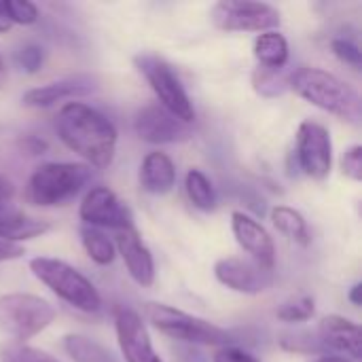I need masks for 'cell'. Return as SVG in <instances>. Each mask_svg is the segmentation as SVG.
<instances>
[{
	"label": "cell",
	"instance_id": "6da1fadb",
	"mask_svg": "<svg viewBox=\"0 0 362 362\" xmlns=\"http://www.w3.org/2000/svg\"><path fill=\"white\" fill-rule=\"evenodd\" d=\"M55 129L66 148L87 161L89 168L104 170L117 151V127L108 117L83 102H68L59 108Z\"/></svg>",
	"mask_w": 362,
	"mask_h": 362
},
{
	"label": "cell",
	"instance_id": "7a4b0ae2",
	"mask_svg": "<svg viewBox=\"0 0 362 362\" xmlns=\"http://www.w3.org/2000/svg\"><path fill=\"white\" fill-rule=\"evenodd\" d=\"M288 89L329 115H335L354 125L361 123L362 102L358 91L333 72L310 66L297 68L291 72Z\"/></svg>",
	"mask_w": 362,
	"mask_h": 362
},
{
	"label": "cell",
	"instance_id": "3957f363",
	"mask_svg": "<svg viewBox=\"0 0 362 362\" xmlns=\"http://www.w3.org/2000/svg\"><path fill=\"white\" fill-rule=\"evenodd\" d=\"M93 180V170L87 163L51 161L38 165L25 185V202L38 208H55L74 199Z\"/></svg>",
	"mask_w": 362,
	"mask_h": 362
},
{
	"label": "cell",
	"instance_id": "277c9868",
	"mask_svg": "<svg viewBox=\"0 0 362 362\" xmlns=\"http://www.w3.org/2000/svg\"><path fill=\"white\" fill-rule=\"evenodd\" d=\"M144 314L161 335L180 344L225 348V346H233L235 341L233 333H229L227 329L165 303H146Z\"/></svg>",
	"mask_w": 362,
	"mask_h": 362
},
{
	"label": "cell",
	"instance_id": "5b68a950",
	"mask_svg": "<svg viewBox=\"0 0 362 362\" xmlns=\"http://www.w3.org/2000/svg\"><path fill=\"white\" fill-rule=\"evenodd\" d=\"M30 272L47 288H51L62 301L78 312L93 314L102 308V297L91 280L66 261L51 257H36L30 261Z\"/></svg>",
	"mask_w": 362,
	"mask_h": 362
},
{
	"label": "cell",
	"instance_id": "8992f818",
	"mask_svg": "<svg viewBox=\"0 0 362 362\" xmlns=\"http://www.w3.org/2000/svg\"><path fill=\"white\" fill-rule=\"evenodd\" d=\"M57 316L55 305L32 293L0 295V333L17 344L42 333Z\"/></svg>",
	"mask_w": 362,
	"mask_h": 362
},
{
	"label": "cell",
	"instance_id": "52a82bcc",
	"mask_svg": "<svg viewBox=\"0 0 362 362\" xmlns=\"http://www.w3.org/2000/svg\"><path fill=\"white\" fill-rule=\"evenodd\" d=\"M136 68L140 70V74L146 78V83L151 85L153 93L157 95V104L163 106L168 112H172L178 121L182 123H193L195 119V108H193V102L185 89V85L180 83L178 74L174 72V68L153 55V53H142V55H136Z\"/></svg>",
	"mask_w": 362,
	"mask_h": 362
},
{
	"label": "cell",
	"instance_id": "ba28073f",
	"mask_svg": "<svg viewBox=\"0 0 362 362\" xmlns=\"http://www.w3.org/2000/svg\"><path fill=\"white\" fill-rule=\"evenodd\" d=\"M210 19L223 32H269L282 21L276 6L255 0H221L212 6Z\"/></svg>",
	"mask_w": 362,
	"mask_h": 362
},
{
	"label": "cell",
	"instance_id": "9c48e42d",
	"mask_svg": "<svg viewBox=\"0 0 362 362\" xmlns=\"http://www.w3.org/2000/svg\"><path fill=\"white\" fill-rule=\"evenodd\" d=\"M295 159L305 176L314 180H325L333 168L331 132L318 121H303L297 129Z\"/></svg>",
	"mask_w": 362,
	"mask_h": 362
},
{
	"label": "cell",
	"instance_id": "30bf717a",
	"mask_svg": "<svg viewBox=\"0 0 362 362\" xmlns=\"http://www.w3.org/2000/svg\"><path fill=\"white\" fill-rule=\"evenodd\" d=\"M78 216H81L83 225L95 227L102 231L104 229L121 231V229L134 227V214H132L129 206L123 199H119V195L115 191H110L108 187L89 189L81 202Z\"/></svg>",
	"mask_w": 362,
	"mask_h": 362
},
{
	"label": "cell",
	"instance_id": "8fae6325",
	"mask_svg": "<svg viewBox=\"0 0 362 362\" xmlns=\"http://www.w3.org/2000/svg\"><path fill=\"white\" fill-rule=\"evenodd\" d=\"M115 331L125 362H161L142 316L132 308L115 310Z\"/></svg>",
	"mask_w": 362,
	"mask_h": 362
},
{
	"label": "cell",
	"instance_id": "7c38bea8",
	"mask_svg": "<svg viewBox=\"0 0 362 362\" xmlns=\"http://www.w3.org/2000/svg\"><path fill=\"white\" fill-rule=\"evenodd\" d=\"M134 132L148 144H174L191 138V127L178 121L163 106L146 104L134 117Z\"/></svg>",
	"mask_w": 362,
	"mask_h": 362
},
{
	"label": "cell",
	"instance_id": "4fadbf2b",
	"mask_svg": "<svg viewBox=\"0 0 362 362\" xmlns=\"http://www.w3.org/2000/svg\"><path fill=\"white\" fill-rule=\"evenodd\" d=\"M214 276L229 291L244 295H259L274 284V272L263 269L255 261L240 257L218 259L214 265Z\"/></svg>",
	"mask_w": 362,
	"mask_h": 362
},
{
	"label": "cell",
	"instance_id": "5bb4252c",
	"mask_svg": "<svg viewBox=\"0 0 362 362\" xmlns=\"http://www.w3.org/2000/svg\"><path fill=\"white\" fill-rule=\"evenodd\" d=\"M231 229H233V235H235L238 244L242 246V250L250 255V261H255L263 269L274 272L276 244H274L272 235L267 233V229L257 218H252L250 214L240 212V210H235L231 214Z\"/></svg>",
	"mask_w": 362,
	"mask_h": 362
},
{
	"label": "cell",
	"instance_id": "9a60e30c",
	"mask_svg": "<svg viewBox=\"0 0 362 362\" xmlns=\"http://www.w3.org/2000/svg\"><path fill=\"white\" fill-rule=\"evenodd\" d=\"M115 248L121 255L132 280L142 288L153 286V282H155V261H153V255H151L148 246L142 242L138 229L129 227V229L115 231Z\"/></svg>",
	"mask_w": 362,
	"mask_h": 362
},
{
	"label": "cell",
	"instance_id": "2e32d148",
	"mask_svg": "<svg viewBox=\"0 0 362 362\" xmlns=\"http://www.w3.org/2000/svg\"><path fill=\"white\" fill-rule=\"evenodd\" d=\"M316 335L327 352H339V356L346 354L352 358H361L362 335L361 327L356 322L344 316L331 314L320 320Z\"/></svg>",
	"mask_w": 362,
	"mask_h": 362
},
{
	"label": "cell",
	"instance_id": "e0dca14e",
	"mask_svg": "<svg viewBox=\"0 0 362 362\" xmlns=\"http://www.w3.org/2000/svg\"><path fill=\"white\" fill-rule=\"evenodd\" d=\"M98 85L89 76H72L64 81H55L42 87H34L23 93V104L30 108H49L55 102L70 100L76 95H87L95 89Z\"/></svg>",
	"mask_w": 362,
	"mask_h": 362
},
{
	"label": "cell",
	"instance_id": "ac0fdd59",
	"mask_svg": "<svg viewBox=\"0 0 362 362\" xmlns=\"http://www.w3.org/2000/svg\"><path fill=\"white\" fill-rule=\"evenodd\" d=\"M138 180H140V187L146 193H151V195H165L176 185V165H174V161L165 153L153 151V153H148L142 159L140 172H138Z\"/></svg>",
	"mask_w": 362,
	"mask_h": 362
},
{
	"label": "cell",
	"instance_id": "d6986e66",
	"mask_svg": "<svg viewBox=\"0 0 362 362\" xmlns=\"http://www.w3.org/2000/svg\"><path fill=\"white\" fill-rule=\"evenodd\" d=\"M49 231H51V225L47 221L21 214V212L13 210L11 206L0 210V240H4V242L19 244L25 240L40 238Z\"/></svg>",
	"mask_w": 362,
	"mask_h": 362
},
{
	"label": "cell",
	"instance_id": "ffe728a7",
	"mask_svg": "<svg viewBox=\"0 0 362 362\" xmlns=\"http://www.w3.org/2000/svg\"><path fill=\"white\" fill-rule=\"evenodd\" d=\"M255 57L259 62L261 68H269V70H280L288 66V57H291V47L288 40L282 32L278 30H269V32H261L255 38Z\"/></svg>",
	"mask_w": 362,
	"mask_h": 362
},
{
	"label": "cell",
	"instance_id": "44dd1931",
	"mask_svg": "<svg viewBox=\"0 0 362 362\" xmlns=\"http://www.w3.org/2000/svg\"><path fill=\"white\" fill-rule=\"evenodd\" d=\"M272 223L282 235L291 238L299 246H310L312 238H310L308 221L303 218V214L299 210L288 208V206H276L272 210Z\"/></svg>",
	"mask_w": 362,
	"mask_h": 362
},
{
	"label": "cell",
	"instance_id": "7402d4cb",
	"mask_svg": "<svg viewBox=\"0 0 362 362\" xmlns=\"http://www.w3.org/2000/svg\"><path fill=\"white\" fill-rule=\"evenodd\" d=\"M66 354L74 362H117L115 356L110 354L108 348H104L102 344L85 337V335H66L62 341Z\"/></svg>",
	"mask_w": 362,
	"mask_h": 362
},
{
	"label": "cell",
	"instance_id": "603a6c76",
	"mask_svg": "<svg viewBox=\"0 0 362 362\" xmlns=\"http://www.w3.org/2000/svg\"><path fill=\"white\" fill-rule=\"evenodd\" d=\"M81 242H83V248H85L87 257L95 265H110L115 261V257H117L115 242L102 229L83 225L81 227Z\"/></svg>",
	"mask_w": 362,
	"mask_h": 362
},
{
	"label": "cell",
	"instance_id": "cb8c5ba5",
	"mask_svg": "<svg viewBox=\"0 0 362 362\" xmlns=\"http://www.w3.org/2000/svg\"><path fill=\"white\" fill-rule=\"evenodd\" d=\"M185 189L189 195V202L202 210V212H212L216 208V193L210 182V178L202 170H189L185 178Z\"/></svg>",
	"mask_w": 362,
	"mask_h": 362
},
{
	"label": "cell",
	"instance_id": "d4e9b609",
	"mask_svg": "<svg viewBox=\"0 0 362 362\" xmlns=\"http://www.w3.org/2000/svg\"><path fill=\"white\" fill-rule=\"evenodd\" d=\"M293 70L280 68V70H269V68H257L252 74V85L255 91L265 95V98H276L282 95L288 89V78Z\"/></svg>",
	"mask_w": 362,
	"mask_h": 362
},
{
	"label": "cell",
	"instance_id": "484cf974",
	"mask_svg": "<svg viewBox=\"0 0 362 362\" xmlns=\"http://www.w3.org/2000/svg\"><path fill=\"white\" fill-rule=\"evenodd\" d=\"M0 362H59L55 356L17 341L0 344Z\"/></svg>",
	"mask_w": 362,
	"mask_h": 362
},
{
	"label": "cell",
	"instance_id": "4316f807",
	"mask_svg": "<svg viewBox=\"0 0 362 362\" xmlns=\"http://www.w3.org/2000/svg\"><path fill=\"white\" fill-rule=\"evenodd\" d=\"M316 314V308H314V299L312 297H297V299H288L284 301L276 316L278 320L286 322V325H297V322H308L312 320Z\"/></svg>",
	"mask_w": 362,
	"mask_h": 362
},
{
	"label": "cell",
	"instance_id": "83f0119b",
	"mask_svg": "<svg viewBox=\"0 0 362 362\" xmlns=\"http://www.w3.org/2000/svg\"><path fill=\"white\" fill-rule=\"evenodd\" d=\"M280 346L286 352H297V354H329L325 346L320 344L316 333L299 331V333H288L280 337Z\"/></svg>",
	"mask_w": 362,
	"mask_h": 362
},
{
	"label": "cell",
	"instance_id": "f1b7e54d",
	"mask_svg": "<svg viewBox=\"0 0 362 362\" xmlns=\"http://www.w3.org/2000/svg\"><path fill=\"white\" fill-rule=\"evenodd\" d=\"M2 8L11 23L32 25L38 21V6L30 0H2Z\"/></svg>",
	"mask_w": 362,
	"mask_h": 362
},
{
	"label": "cell",
	"instance_id": "f546056e",
	"mask_svg": "<svg viewBox=\"0 0 362 362\" xmlns=\"http://www.w3.org/2000/svg\"><path fill=\"white\" fill-rule=\"evenodd\" d=\"M331 51L335 53V57L346 64L352 66L354 70H358L362 66V53L356 42L348 40V38H333L331 40Z\"/></svg>",
	"mask_w": 362,
	"mask_h": 362
},
{
	"label": "cell",
	"instance_id": "4dcf8cb0",
	"mask_svg": "<svg viewBox=\"0 0 362 362\" xmlns=\"http://www.w3.org/2000/svg\"><path fill=\"white\" fill-rule=\"evenodd\" d=\"M15 62H17V66H19L21 70L34 74V72L40 70V66H42V62H45V51H42L38 45L28 42V45H23V47L17 49Z\"/></svg>",
	"mask_w": 362,
	"mask_h": 362
},
{
	"label": "cell",
	"instance_id": "1f68e13d",
	"mask_svg": "<svg viewBox=\"0 0 362 362\" xmlns=\"http://www.w3.org/2000/svg\"><path fill=\"white\" fill-rule=\"evenodd\" d=\"M341 170L344 174L354 180V182H361L362 180V146L361 144H354L350 148H346L344 157H341Z\"/></svg>",
	"mask_w": 362,
	"mask_h": 362
},
{
	"label": "cell",
	"instance_id": "d6a6232c",
	"mask_svg": "<svg viewBox=\"0 0 362 362\" xmlns=\"http://www.w3.org/2000/svg\"><path fill=\"white\" fill-rule=\"evenodd\" d=\"M212 362H261L255 354L238 348V346H225L218 348L212 356Z\"/></svg>",
	"mask_w": 362,
	"mask_h": 362
},
{
	"label": "cell",
	"instance_id": "836d02e7",
	"mask_svg": "<svg viewBox=\"0 0 362 362\" xmlns=\"http://www.w3.org/2000/svg\"><path fill=\"white\" fill-rule=\"evenodd\" d=\"M23 255H25V250H23V246H21V244H11V242L0 240V263L21 259Z\"/></svg>",
	"mask_w": 362,
	"mask_h": 362
},
{
	"label": "cell",
	"instance_id": "e575fe53",
	"mask_svg": "<svg viewBox=\"0 0 362 362\" xmlns=\"http://www.w3.org/2000/svg\"><path fill=\"white\" fill-rule=\"evenodd\" d=\"M15 195V187H13V182L0 172V204H6L11 197Z\"/></svg>",
	"mask_w": 362,
	"mask_h": 362
},
{
	"label": "cell",
	"instance_id": "d590c367",
	"mask_svg": "<svg viewBox=\"0 0 362 362\" xmlns=\"http://www.w3.org/2000/svg\"><path fill=\"white\" fill-rule=\"evenodd\" d=\"M23 148L30 153V155H40L45 148H47V142H42V140H38V138H25L23 140Z\"/></svg>",
	"mask_w": 362,
	"mask_h": 362
},
{
	"label": "cell",
	"instance_id": "8d00e7d4",
	"mask_svg": "<svg viewBox=\"0 0 362 362\" xmlns=\"http://www.w3.org/2000/svg\"><path fill=\"white\" fill-rule=\"evenodd\" d=\"M361 291H362V284L361 282H356V284L350 288V293H348V299H350V303H352L354 308H358V305H361Z\"/></svg>",
	"mask_w": 362,
	"mask_h": 362
},
{
	"label": "cell",
	"instance_id": "74e56055",
	"mask_svg": "<svg viewBox=\"0 0 362 362\" xmlns=\"http://www.w3.org/2000/svg\"><path fill=\"white\" fill-rule=\"evenodd\" d=\"M11 21H8V17H6V13H4V8H2V0H0V34H4V32H8L11 30Z\"/></svg>",
	"mask_w": 362,
	"mask_h": 362
},
{
	"label": "cell",
	"instance_id": "f35d334b",
	"mask_svg": "<svg viewBox=\"0 0 362 362\" xmlns=\"http://www.w3.org/2000/svg\"><path fill=\"white\" fill-rule=\"evenodd\" d=\"M312 362H352L350 358H346V356H339V354H322L320 358H316V361Z\"/></svg>",
	"mask_w": 362,
	"mask_h": 362
},
{
	"label": "cell",
	"instance_id": "ab89813d",
	"mask_svg": "<svg viewBox=\"0 0 362 362\" xmlns=\"http://www.w3.org/2000/svg\"><path fill=\"white\" fill-rule=\"evenodd\" d=\"M4 81V64H2V59H0V83Z\"/></svg>",
	"mask_w": 362,
	"mask_h": 362
},
{
	"label": "cell",
	"instance_id": "60d3db41",
	"mask_svg": "<svg viewBox=\"0 0 362 362\" xmlns=\"http://www.w3.org/2000/svg\"><path fill=\"white\" fill-rule=\"evenodd\" d=\"M6 206H8V204H0V210H4Z\"/></svg>",
	"mask_w": 362,
	"mask_h": 362
}]
</instances>
